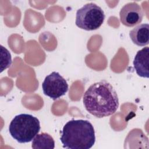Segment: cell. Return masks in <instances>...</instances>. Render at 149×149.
Returning <instances> with one entry per match:
<instances>
[{
	"instance_id": "obj_9",
	"label": "cell",
	"mask_w": 149,
	"mask_h": 149,
	"mask_svg": "<svg viewBox=\"0 0 149 149\" xmlns=\"http://www.w3.org/2000/svg\"><path fill=\"white\" fill-rule=\"evenodd\" d=\"M31 147L34 149L55 148V141L52 137L47 133L37 134L33 139Z\"/></svg>"
},
{
	"instance_id": "obj_1",
	"label": "cell",
	"mask_w": 149,
	"mask_h": 149,
	"mask_svg": "<svg viewBox=\"0 0 149 149\" xmlns=\"http://www.w3.org/2000/svg\"><path fill=\"white\" fill-rule=\"evenodd\" d=\"M83 101L86 109L98 118L113 115L119 107L116 91L105 80L91 84L84 94Z\"/></svg>"
},
{
	"instance_id": "obj_5",
	"label": "cell",
	"mask_w": 149,
	"mask_h": 149,
	"mask_svg": "<svg viewBox=\"0 0 149 149\" xmlns=\"http://www.w3.org/2000/svg\"><path fill=\"white\" fill-rule=\"evenodd\" d=\"M68 87L66 80L56 72H52L47 76L42 83L44 94L53 100L64 95L68 91Z\"/></svg>"
},
{
	"instance_id": "obj_2",
	"label": "cell",
	"mask_w": 149,
	"mask_h": 149,
	"mask_svg": "<svg viewBox=\"0 0 149 149\" xmlns=\"http://www.w3.org/2000/svg\"><path fill=\"white\" fill-rule=\"evenodd\" d=\"M60 140L64 148L89 149L95 141L94 127L87 120H70L63 126Z\"/></svg>"
},
{
	"instance_id": "obj_3",
	"label": "cell",
	"mask_w": 149,
	"mask_h": 149,
	"mask_svg": "<svg viewBox=\"0 0 149 149\" xmlns=\"http://www.w3.org/2000/svg\"><path fill=\"white\" fill-rule=\"evenodd\" d=\"M39 120L30 114L21 113L14 117L9 126L11 136L20 143L30 142L40 130Z\"/></svg>"
},
{
	"instance_id": "obj_10",
	"label": "cell",
	"mask_w": 149,
	"mask_h": 149,
	"mask_svg": "<svg viewBox=\"0 0 149 149\" xmlns=\"http://www.w3.org/2000/svg\"><path fill=\"white\" fill-rule=\"evenodd\" d=\"M1 48L3 51V52L5 54V59H4L5 63H4L3 66L1 68V72H2L4 69L9 68L10 66V65L12 63V59H11L10 54V52H9V51L6 48H4L2 45L1 46ZM2 62H1V63Z\"/></svg>"
},
{
	"instance_id": "obj_7",
	"label": "cell",
	"mask_w": 149,
	"mask_h": 149,
	"mask_svg": "<svg viewBox=\"0 0 149 149\" xmlns=\"http://www.w3.org/2000/svg\"><path fill=\"white\" fill-rule=\"evenodd\" d=\"M148 61L149 48L146 47L137 52L133 61L134 68L139 76L148 78Z\"/></svg>"
},
{
	"instance_id": "obj_6",
	"label": "cell",
	"mask_w": 149,
	"mask_h": 149,
	"mask_svg": "<svg viewBox=\"0 0 149 149\" xmlns=\"http://www.w3.org/2000/svg\"><path fill=\"white\" fill-rule=\"evenodd\" d=\"M144 13L141 7L136 2L125 5L119 12L121 23L127 27L134 26L141 22Z\"/></svg>"
},
{
	"instance_id": "obj_8",
	"label": "cell",
	"mask_w": 149,
	"mask_h": 149,
	"mask_svg": "<svg viewBox=\"0 0 149 149\" xmlns=\"http://www.w3.org/2000/svg\"><path fill=\"white\" fill-rule=\"evenodd\" d=\"M132 42L140 47H144L149 43V24H141L136 26L129 33Z\"/></svg>"
},
{
	"instance_id": "obj_4",
	"label": "cell",
	"mask_w": 149,
	"mask_h": 149,
	"mask_svg": "<svg viewBox=\"0 0 149 149\" xmlns=\"http://www.w3.org/2000/svg\"><path fill=\"white\" fill-rule=\"evenodd\" d=\"M105 16L101 7L94 3L85 4L78 9L76 15V25L83 30L92 31L102 24Z\"/></svg>"
}]
</instances>
